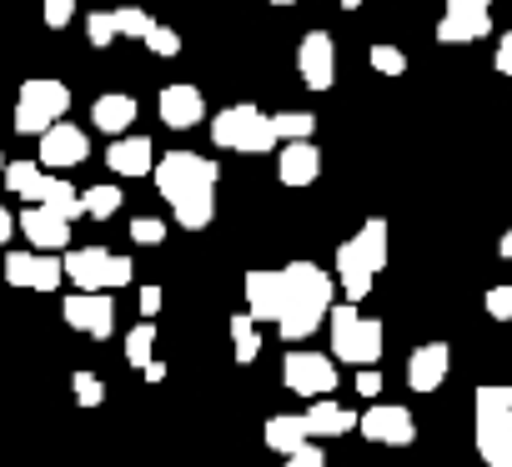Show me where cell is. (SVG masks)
I'll return each mask as SVG.
<instances>
[{
	"instance_id": "1",
	"label": "cell",
	"mask_w": 512,
	"mask_h": 467,
	"mask_svg": "<svg viewBox=\"0 0 512 467\" xmlns=\"http://www.w3.org/2000/svg\"><path fill=\"white\" fill-rule=\"evenodd\" d=\"M332 302H337L332 272H322L317 262H287V267H282V312H277V332H282L287 342L312 337V332L327 322Z\"/></svg>"
},
{
	"instance_id": "2",
	"label": "cell",
	"mask_w": 512,
	"mask_h": 467,
	"mask_svg": "<svg viewBox=\"0 0 512 467\" xmlns=\"http://www.w3.org/2000/svg\"><path fill=\"white\" fill-rule=\"evenodd\" d=\"M156 191L171 201V206H186V201H216V161L211 156H196V151H166L156 156Z\"/></svg>"
},
{
	"instance_id": "3",
	"label": "cell",
	"mask_w": 512,
	"mask_h": 467,
	"mask_svg": "<svg viewBox=\"0 0 512 467\" xmlns=\"http://www.w3.org/2000/svg\"><path fill=\"white\" fill-rule=\"evenodd\" d=\"M327 332H332V362L377 367V357H382V322L377 317H362L357 302H332Z\"/></svg>"
},
{
	"instance_id": "4",
	"label": "cell",
	"mask_w": 512,
	"mask_h": 467,
	"mask_svg": "<svg viewBox=\"0 0 512 467\" xmlns=\"http://www.w3.org/2000/svg\"><path fill=\"white\" fill-rule=\"evenodd\" d=\"M211 141H216L221 151H241V156H267V151L277 146L267 111H256L251 101L216 111V116H211Z\"/></svg>"
},
{
	"instance_id": "5",
	"label": "cell",
	"mask_w": 512,
	"mask_h": 467,
	"mask_svg": "<svg viewBox=\"0 0 512 467\" xmlns=\"http://www.w3.org/2000/svg\"><path fill=\"white\" fill-rule=\"evenodd\" d=\"M66 111H71V86L66 81H51V76H36V81L21 86V101H16V116L11 121H16L21 136H41Z\"/></svg>"
},
{
	"instance_id": "6",
	"label": "cell",
	"mask_w": 512,
	"mask_h": 467,
	"mask_svg": "<svg viewBox=\"0 0 512 467\" xmlns=\"http://www.w3.org/2000/svg\"><path fill=\"white\" fill-rule=\"evenodd\" d=\"M282 382L297 392V397H332L337 392V362L332 357H322V352H287V362H282Z\"/></svg>"
},
{
	"instance_id": "7",
	"label": "cell",
	"mask_w": 512,
	"mask_h": 467,
	"mask_svg": "<svg viewBox=\"0 0 512 467\" xmlns=\"http://www.w3.org/2000/svg\"><path fill=\"white\" fill-rule=\"evenodd\" d=\"M61 317H66V327H76V332H86L96 342H106L116 332V302H111V292H71L61 302Z\"/></svg>"
},
{
	"instance_id": "8",
	"label": "cell",
	"mask_w": 512,
	"mask_h": 467,
	"mask_svg": "<svg viewBox=\"0 0 512 467\" xmlns=\"http://www.w3.org/2000/svg\"><path fill=\"white\" fill-rule=\"evenodd\" d=\"M297 76L307 91H332L337 86V46L327 31H307L297 46Z\"/></svg>"
},
{
	"instance_id": "9",
	"label": "cell",
	"mask_w": 512,
	"mask_h": 467,
	"mask_svg": "<svg viewBox=\"0 0 512 467\" xmlns=\"http://www.w3.org/2000/svg\"><path fill=\"white\" fill-rule=\"evenodd\" d=\"M357 432H362L367 442H382V447H407V442L417 437V422H412V412L397 407V402H372V407L357 417Z\"/></svg>"
},
{
	"instance_id": "10",
	"label": "cell",
	"mask_w": 512,
	"mask_h": 467,
	"mask_svg": "<svg viewBox=\"0 0 512 467\" xmlns=\"http://www.w3.org/2000/svg\"><path fill=\"white\" fill-rule=\"evenodd\" d=\"M6 282L26 287V292H56L66 282V272H61L56 252H11L6 257Z\"/></svg>"
},
{
	"instance_id": "11",
	"label": "cell",
	"mask_w": 512,
	"mask_h": 467,
	"mask_svg": "<svg viewBox=\"0 0 512 467\" xmlns=\"http://www.w3.org/2000/svg\"><path fill=\"white\" fill-rule=\"evenodd\" d=\"M86 156H91V136H86L81 126L56 121V126L41 131V166H46V171H71V166H81Z\"/></svg>"
},
{
	"instance_id": "12",
	"label": "cell",
	"mask_w": 512,
	"mask_h": 467,
	"mask_svg": "<svg viewBox=\"0 0 512 467\" xmlns=\"http://www.w3.org/2000/svg\"><path fill=\"white\" fill-rule=\"evenodd\" d=\"M492 31L487 6H472V0H447V11L437 21V41L442 46H462V41H482Z\"/></svg>"
},
{
	"instance_id": "13",
	"label": "cell",
	"mask_w": 512,
	"mask_h": 467,
	"mask_svg": "<svg viewBox=\"0 0 512 467\" xmlns=\"http://www.w3.org/2000/svg\"><path fill=\"white\" fill-rule=\"evenodd\" d=\"M156 111H161V121H166L171 131H191V126L206 121V96H201L191 81H176V86H161Z\"/></svg>"
},
{
	"instance_id": "14",
	"label": "cell",
	"mask_w": 512,
	"mask_h": 467,
	"mask_svg": "<svg viewBox=\"0 0 512 467\" xmlns=\"http://www.w3.org/2000/svg\"><path fill=\"white\" fill-rule=\"evenodd\" d=\"M16 226L26 231L31 252H61V247H71V221L56 216L51 206H26Z\"/></svg>"
},
{
	"instance_id": "15",
	"label": "cell",
	"mask_w": 512,
	"mask_h": 467,
	"mask_svg": "<svg viewBox=\"0 0 512 467\" xmlns=\"http://www.w3.org/2000/svg\"><path fill=\"white\" fill-rule=\"evenodd\" d=\"M241 292H246V317L251 322H277V312H282V272L251 267L241 277Z\"/></svg>"
},
{
	"instance_id": "16",
	"label": "cell",
	"mask_w": 512,
	"mask_h": 467,
	"mask_svg": "<svg viewBox=\"0 0 512 467\" xmlns=\"http://www.w3.org/2000/svg\"><path fill=\"white\" fill-rule=\"evenodd\" d=\"M447 367H452V347L447 342H422L407 357V387L412 392H437L447 382Z\"/></svg>"
},
{
	"instance_id": "17",
	"label": "cell",
	"mask_w": 512,
	"mask_h": 467,
	"mask_svg": "<svg viewBox=\"0 0 512 467\" xmlns=\"http://www.w3.org/2000/svg\"><path fill=\"white\" fill-rule=\"evenodd\" d=\"M66 282H76V292H106V272H111V252L106 247H76L61 257Z\"/></svg>"
},
{
	"instance_id": "18",
	"label": "cell",
	"mask_w": 512,
	"mask_h": 467,
	"mask_svg": "<svg viewBox=\"0 0 512 467\" xmlns=\"http://www.w3.org/2000/svg\"><path fill=\"white\" fill-rule=\"evenodd\" d=\"M277 176L282 186H312L322 176V151L317 141H287L282 156H277Z\"/></svg>"
},
{
	"instance_id": "19",
	"label": "cell",
	"mask_w": 512,
	"mask_h": 467,
	"mask_svg": "<svg viewBox=\"0 0 512 467\" xmlns=\"http://www.w3.org/2000/svg\"><path fill=\"white\" fill-rule=\"evenodd\" d=\"M332 282L342 287V297H347V302H362V297L372 292V282H377V272L367 267V257L357 252V242H352V237L337 247V277H332Z\"/></svg>"
},
{
	"instance_id": "20",
	"label": "cell",
	"mask_w": 512,
	"mask_h": 467,
	"mask_svg": "<svg viewBox=\"0 0 512 467\" xmlns=\"http://www.w3.org/2000/svg\"><path fill=\"white\" fill-rule=\"evenodd\" d=\"M477 457L487 467H512V412L477 417Z\"/></svg>"
},
{
	"instance_id": "21",
	"label": "cell",
	"mask_w": 512,
	"mask_h": 467,
	"mask_svg": "<svg viewBox=\"0 0 512 467\" xmlns=\"http://www.w3.org/2000/svg\"><path fill=\"white\" fill-rule=\"evenodd\" d=\"M106 166H111L116 176H151L156 146H151L146 136H116L111 151H106Z\"/></svg>"
},
{
	"instance_id": "22",
	"label": "cell",
	"mask_w": 512,
	"mask_h": 467,
	"mask_svg": "<svg viewBox=\"0 0 512 467\" xmlns=\"http://www.w3.org/2000/svg\"><path fill=\"white\" fill-rule=\"evenodd\" d=\"M136 111H141V106H136L126 91H111V96H96V106H91V126L106 131V136L116 141V136H126V131L136 126Z\"/></svg>"
},
{
	"instance_id": "23",
	"label": "cell",
	"mask_w": 512,
	"mask_h": 467,
	"mask_svg": "<svg viewBox=\"0 0 512 467\" xmlns=\"http://www.w3.org/2000/svg\"><path fill=\"white\" fill-rule=\"evenodd\" d=\"M302 422H307V437H342V432L357 427V412L342 407V402H332V397H312V407L302 412Z\"/></svg>"
},
{
	"instance_id": "24",
	"label": "cell",
	"mask_w": 512,
	"mask_h": 467,
	"mask_svg": "<svg viewBox=\"0 0 512 467\" xmlns=\"http://www.w3.org/2000/svg\"><path fill=\"white\" fill-rule=\"evenodd\" d=\"M31 206H51L56 216H66V221H76V216H86L81 211V191L71 186V181H61V176H41V186H36V196H31Z\"/></svg>"
},
{
	"instance_id": "25",
	"label": "cell",
	"mask_w": 512,
	"mask_h": 467,
	"mask_svg": "<svg viewBox=\"0 0 512 467\" xmlns=\"http://www.w3.org/2000/svg\"><path fill=\"white\" fill-rule=\"evenodd\" d=\"M262 437H267V447H272V452H282V457H287V452H297L302 442H312V437H307V422H302V417H292V412L267 417Z\"/></svg>"
},
{
	"instance_id": "26",
	"label": "cell",
	"mask_w": 512,
	"mask_h": 467,
	"mask_svg": "<svg viewBox=\"0 0 512 467\" xmlns=\"http://www.w3.org/2000/svg\"><path fill=\"white\" fill-rule=\"evenodd\" d=\"M352 242H357V252L367 257V267H372V272H382V267H387V221H382V216H367V221H362V231H357Z\"/></svg>"
},
{
	"instance_id": "27",
	"label": "cell",
	"mask_w": 512,
	"mask_h": 467,
	"mask_svg": "<svg viewBox=\"0 0 512 467\" xmlns=\"http://www.w3.org/2000/svg\"><path fill=\"white\" fill-rule=\"evenodd\" d=\"M231 347H236V362H241V367H251L256 357H262V332H256V322H251L246 312L231 317Z\"/></svg>"
},
{
	"instance_id": "28",
	"label": "cell",
	"mask_w": 512,
	"mask_h": 467,
	"mask_svg": "<svg viewBox=\"0 0 512 467\" xmlns=\"http://www.w3.org/2000/svg\"><path fill=\"white\" fill-rule=\"evenodd\" d=\"M121 206H126V201H121V186H116V181H101V186L81 191V211L96 216V221H111Z\"/></svg>"
},
{
	"instance_id": "29",
	"label": "cell",
	"mask_w": 512,
	"mask_h": 467,
	"mask_svg": "<svg viewBox=\"0 0 512 467\" xmlns=\"http://www.w3.org/2000/svg\"><path fill=\"white\" fill-rule=\"evenodd\" d=\"M267 121H272V136L277 141H312V131H317V116L312 111H277Z\"/></svg>"
},
{
	"instance_id": "30",
	"label": "cell",
	"mask_w": 512,
	"mask_h": 467,
	"mask_svg": "<svg viewBox=\"0 0 512 467\" xmlns=\"http://www.w3.org/2000/svg\"><path fill=\"white\" fill-rule=\"evenodd\" d=\"M41 176H46V166H36V161H6V171H0V181H6L16 196H36V186H41Z\"/></svg>"
},
{
	"instance_id": "31",
	"label": "cell",
	"mask_w": 512,
	"mask_h": 467,
	"mask_svg": "<svg viewBox=\"0 0 512 467\" xmlns=\"http://www.w3.org/2000/svg\"><path fill=\"white\" fill-rule=\"evenodd\" d=\"M472 407H477V417H502V412H512V387L507 382H482L472 392Z\"/></svg>"
},
{
	"instance_id": "32",
	"label": "cell",
	"mask_w": 512,
	"mask_h": 467,
	"mask_svg": "<svg viewBox=\"0 0 512 467\" xmlns=\"http://www.w3.org/2000/svg\"><path fill=\"white\" fill-rule=\"evenodd\" d=\"M151 357H156V322H141V327L126 332V362L131 367H146Z\"/></svg>"
},
{
	"instance_id": "33",
	"label": "cell",
	"mask_w": 512,
	"mask_h": 467,
	"mask_svg": "<svg viewBox=\"0 0 512 467\" xmlns=\"http://www.w3.org/2000/svg\"><path fill=\"white\" fill-rule=\"evenodd\" d=\"M141 41H146V51H151V56H161V61H171V56H181V36H176L171 26H156V21H151Z\"/></svg>"
},
{
	"instance_id": "34",
	"label": "cell",
	"mask_w": 512,
	"mask_h": 467,
	"mask_svg": "<svg viewBox=\"0 0 512 467\" xmlns=\"http://www.w3.org/2000/svg\"><path fill=\"white\" fill-rule=\"evenodd\" d=\"M71 392H76L81 407H101V402H106V382H101L96 372H86V367L71 372Z\"/></svg>"
},
{
	"instance_id": "35",
	"label": "cell",
	"mask_w": 512,
	"mask_h": 467,
	"mask_svg": "<svg viewBox=\"0 0 512 467\" xmlns=\"http://www.w3.org/2000/svg\"><path fill=\"white\" fill-rule=\"evenodd\" d=\"M111 21H116V36H131V41H141V36H146V26H151V16H146L141 6H116V11H111Z\"/></svg>"
},
{
	"instance_id": "36",
	"label": "cell",
	"mask_w": 512,
	"mask_h": 467,
	"mask_svg": "<svg viewBox=\"0 0 512 467\" xmlns=\"http://www.w3.org/2000/svg\"><path fill=\"white\" fill-rule=\"evenodd\" d=\"M86 41H91L96 51H106V46L116 41V21H111V11H91V16H86Z\"/></svg>"
},
{
	"instance_id": "37",
	"label": "cell",
	"mask_w": 512,
	"mask_h": 467,
	"mask_svg": "<svg viewBox=\"0 0 512 467\" xmlns=\"http://www.w3.org/2000/svg\"><path fill=\"white\" fill-rule=\"evenodd\" d=\"M131 242H136V247H161V242H166V221L136 216V221H131Z\"/></svg>"
},
{
	"instance_id": "38",
	"label": "cell",
	"mask_w": 512,
	"mask_h": 467,
	"mask_svg": "<svg viewBox=\"0 0 512 467\" xmlns=\"http://www.w3.org/2000/svg\"><path fill=\"white\" fill-rule=\"evenodd\" d=\"M367 61H372V71H377V76H402V71H407V56H402L397 46H372V56H367Z\"/></svg>"
},
{
	"instance_id": "39",
	"label": "cell",
	"mask_w": 512,
	"mask_h": 467,
	"mask_svg": "<svg viewBox=\"0 0 512 467\" xmlns=\"http://www.w3.org/2000/svg\"><path fill=\"white\" fill-rule=\"evenodd\" d=\"M131 282H136V262H131V257H116V252H111V272H106V292H111V287L121 292V287H131Z\"/></svg>"
},
{
	"instance_id": "40",
	"label": "cell",
	"mask_w": 512,
	"mask_h": 467,
	"mask_svg": "<svg viewBox=\"0 0 512 467\" xmlns=\"http://www.w3.org/2000/svg\"><path fill=\"white\" fill-rule=\"evenodd\" d=\"M76 21V0H46V26L51 31H66Z\"/></svg>"
},
{
	"instance_id": "41",
	"label": "cell",
	"mask_w": 512,
	"mask_h": 467,
	"mask_svg": "<svg viewBox=\"0 0 512 467\" xmlns=\"http://www.w3.org/2000/svg\"><path fill=\"white\" fill-rule=\"evenodd\" d=\"M487 317L492 322H512V287H492L487 292Z\"/></svg>"
},
{
	"instance_id": "42",
	"label": "cell",
	"mask_w": 512,
	"mask_h": 467,
	"mask_svg": "<svg viewBox=\"0 0 512 467\" xmlns=\"http://www.w3.org/2000/svg\"><path fill=\"white\" fill-rule=\"evenodd\" d=\"M287 467H327V457H322V447L302 442L297 452H287Z\"/></svg>"
},
{
	"instance_id": "43",
	"label": "cell",
	"mask_w": 512,
	"mask_h": 467,
	"mask_svg": "<svg viewBox=\"0 0 512 467\" xmlns=\"http://www.w3.org/2000/svg\"><path fill=\"white\" fill-rule=\"evenodd\" d=\"M136 302H141V322H156V312H161V302H166V297H161V287H141V297H136Z\"/></svg>"
},
{
	"instance_id": "44",
	"label": "cell",
	"mask_w": 512,
	"mask_h": 467,
	"mask_svg": "<svg viewBox=\"0 0 512 467\" xmlns=\"http://www.w3.org/2000/svg\"><path fill=\"white\" fill-rule=\"evenodd\" d=\"M357 392L362 397H377L382 392V372L377 367H357Z\"/></svg>"
},
{
	"instance_id": "45",
	"label": "cell",
	"mask_w": 512,
	"mask_h": 467,
	"mask_svg": "<svg viewBox=\"0 0 512 467\" xmlns=\"http://www.w3.org/2000/svg\"><path fill=\"white\" fill-rule=\"evenodd\" d=\"M492 66H497V76H512V31L497 36V56H492Z\"/></svg>"
},
{
	"instance_id": "46",
	"label": "cell",
	"mask_w": 512,
	"mask_h": 467,
	"mask_svg": "<svg viewBox=\"0 0 512 467\" xmlns=\"http://www.w3.org/2000/svg\"><path fill=\"white\" fill-rule=\"evenodd\" d=\"M11 237H16V216H11L6 206H0V247H6Z\"/></svg>"
},
{
	"instance_id": "47",
	"label": "cell",
	"mask_w": 512,
	"mask_h": 467,
	"mask_svg": "<svg viewBox=\"0 0 512 467\" xmlns=\"http://www.w3.org/2000/svg\"><path fill=\"white\" fill-rule=\"evenodd\" d=\"M141 377H146V382H166V362H156V357H151V362L141 367Z\"/></svg>"
},
{
	"instance_id": "48",
	"label": "cell",
	"mask_w": 512,
	"mask_h": 467,
	"mask_svg": "<svg viewBox=\"0 0 512 467\" xmlns=\"http://www.w3.org/2000/svg\"><path fill=\"white\" fill-rule=\"evenodd\" d=\"M497 252H502V257L512 262V231H502V242H497Z\"/></svg>"
},
{
	"instance_id": "49",
	"label": "cell",
	"mask_w": 512,
	"mask_h": 467,
	"mask_svg": "<svg viewBox=\"0 0 512 467\" xmlns=\"http://www.w3.org/2000/svg\"><path fill=\"white\" fill-rule=\"evenodd\" d=\"M337 6H342V11H357V6H367V0H337Z\"/></svg>"
},
{
	"instance_id": "50",
	"label": "cell",
	"mask_w": 512,
	"mask_h": 467,
	"mask_svg": "<svg viewBox=\"0 0 512 467\" xmlns=\"http://www.w3.org/2000/svg\"><path fill=\"white\" fill-rule=\"evenodd\" d=\"M267 6H297V0H267Z\"/></svg>"
},
{
	"instance_id": "51",
	"label": "cell",
	"mask_w": 512,
	"mask_h": 467,
	"mask_svg": "<svg viewBox=\"0 0 512 467\" xmlns=\"http://www.w3.org/2000/svg\"><path fill=\"white\" fill-rule=\"evenodd\" d=\"M472 6H492V0H472Z\"/></svg>"
},
{
	"instance_id": "52",
	"label": "cell",
	"mask_w": 512,
	"mask_h": 467,
	"mask_svg": "<svg viewBox=\"0 0 512 467\" xmlns=\"http://www.w3.org/2000/svg\"><path fill=\"white\" fill-rule=\"evenodd\" d=\"M0 171H6V156H0Z\"/></svg>"
}]
</instances>
